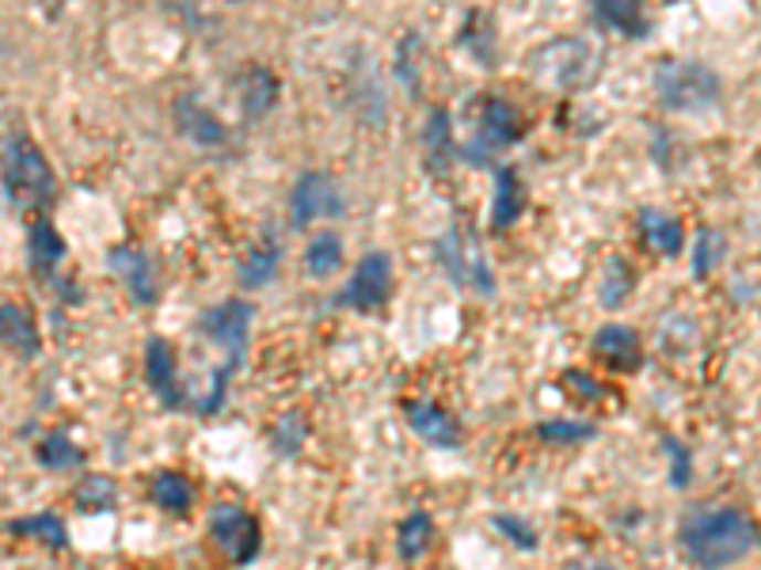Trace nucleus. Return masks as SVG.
I'll return each mask as SVG.
<instances>
[{
    "mask_svg": "<svg viewBox=\"0 0 761 570\" xmlns=\"http://www.w3.org/2000/svg\"><path fill=\"white\" fill-rule=\"evenodd\" d=\"M640 236H644V244L652 247V252L674 258L681 255V247H686V229H681L678 218H670V213L663 210H640Z\"/></svg>",
    "mask_w": 761,
    "mask_h": 570,
    "instance_id": "f3484780",
    "label": "nucleus"
},
{
    "mask_svg": "<svg viewBox=\"0 0 761 570\" xmlns=\"http://www.w3.org/2000/svg\"><path fill=\"white\" fill-rule=\"evenodd\" d=\"M404 414H408V422H412L415 434L434 448H457L461 437H465L461 434V422L431 400H408Z\"/></svg>",
    "mask_w": 761,
    "mask_h": 570,
    "instance_id": "4468645a",
    "label": "nucleus"
},
{
    "mask_svg": "<svg viewBox=\"0 0 761 570\" xmlns=\"http://www.w3.org/2000/svg\"><path fill=\"white\" fill-rule=\"evenodd\" d=\"M655 95L666 110H678V115H697L720 103L723 81L712 73L708 65L689 62V57H663L652 73Z\"/></svg>",
    "mask_w": 761,
    "mask_h": 570,
    "instance_id": "7ed1b4c3",
    "label": "nucleus"
},
{
    "mask_svg": "<svg viewBox=\"0 0 761 570\" xmlns=\"http://www.w3.org/2000/svg\"><path fill=\"white\" fill-rule=\"evenodd\" d=\"M107 266L118 274V282L126 285V293H130L138 305H157L160 300V278H157V266H152V258L141 252V247H130V244H118L107 252Z\"/></svg>",
    "mask_w": 761,
    "mask_h": 570,
    "instance_id": "9b49d317",
    "label": "nucleus"
},
{
    "mask_svg": "<svg viewBox=\"0 0 761 570\" xmlns=\"http://www.w3.org/2000/svg\"><path fill=\"white\" fill-rule=\"evenodd\" d=\"M521 134H526V115L518 110V103L492 95V99H484L480 118H476V137L465 149H457V157L465 163H476V168H487L495 152L518 145Z\"/></svg>",
    "mask_w": 761,
    "mask_h": 570,
    "instance_id": "39448f33",
    "label": "nucleus"
},
{
    "mask_svg": "<svg viewBox=\"0 0 761 570\" xmlns=\"http://www.w3.org/2000/svg\"><path fill=\"white\" fill-rule=\"evenodd\" d=\"M434 540V521L426 509H412V514L400 521V532H397V551L400 559H408V563H415L419 556H423L426 548H431Z\"/></svg>",
    "mask_w": 761,
    "mask_h": 570,
    "instance_id": "bb28decb",
    "label": "nucleus"
},
{
    "mask_svg": "<svg viewBox=\"0 0 761 570\" xmlns=\"http://www.w3.org/2000/svg\"><path fill=\"white\" fill-rule=\"evenodd\" d=\"M278 258H282L278 244L252 247V252L244 255V263H241V285H244V289H260V285H267L271 278H275Z\"/></svg>",
    "mask_w": 761,
    "mask_h": 570,
    "instance_id": "7c9ffc66",
    "label": "nucleus"
},
{
    "mask_svg": "<svg viewBox=\"0 0 761 570\" xmlns=\"http://www.w3.org/2000/svg\"><path fill=\"white\" fill-rule=\"evenodd\" d=\"M560 384L568 388L579 403H598V400H605V395H610V392H605V384H598L586 369H568V373L560 377Z\"/></svg>",
    "mask_w": 761,
    "mask_h": 570,
    "instance_id": "c9c22d12",
    "label": "nucleus"
},
{
    "mask_svg": "<svg viewBox=\"0 0 761 570\" xmlns=\"http://www.w3.org/2000/svg\"><path fill=\"white\" fill-rule=\"evenodd\" d=\"M278 99V81L271 68L263 65H247L244 68V81H241V103H244V115L247 118H263Z\"/></svg>",
    "mask_w": 761,
    "mask_h": 570,
    "instance_id": "412c9836",
    "label": "nucleus"
},
{
    "mask_svg": "<svg viewBox=\"0 0 761 570\" xmlns=\"http://www.w3.org/2000/svg\"><path fill=\"white\" fill-rule=\"evenodd\" d=\"M590 570H617V567H605V563H598V567H590Z\"/></svg>",
    "mask_w": 761,
    "mask_h": 570,
    "instance_id": "e433bc0d",
    "label": "nucleus"
},
{
    "mask_svg": "<svg viewBox=\"0 0 761 570\" xmlns=\"http://www.w3.org/2000/svg\"><path fill=\"white\" fill-rule=\"evenodd\" d=\"M594 20L628 34V39H647V28H652L644 4H632V0H602V4H594Z\"/></svg>",
    "mask_w": 761,
    "mask_h": 570,
    "instance_id": "393cba45",
    "label": "nucleus"
},
{
    "mask_svg": "<svg viewBox=\"0 0 761 570\" xmlns=\"http://www.w3.org/2000/svg\"><path fill=\"white\" fill-rule=\"evenodd\" d=\"M533 434L545 445H586L598 437L594 422H571V419H552V422H537Z\"/></svg>",
    "mask_w": 761,
    "mask_h": 570,
    "instance_id": "c756f323",
    "label": "nucleus"
},
{
    "mask_svg": "<svg viewBox=\"0 0 761 570\" xmlns=\"http://www.w3.org/2000/svg\"><path fill=\"white\" fill-rule=\"evenodd\" d=\"M347 198L343 187L328 171H305L289 190V229H309L320 218H343Z\"/></svg>",
    "mask_w": 761,
    "mask_h": 570,
    "instance_id": "1a4fd4ad",
    "label": "nucleus"
},
{
    "mask_svg": "<svg viewBox=\"0 0 761 570\" xmlns=\"http://www.w3.org/2000/svg\"><path fill=\"white\" fill-rule=\"evenodd\" d=\"M73 506L81 514H107V509L118 506V487L110 475H84L81 487L73 495Z\"/></svg>",
    "mask_w": 761,
    "mask_h": 570,
    "instance_id": "cd10ccee",
    "label": "nucleus"
},
{
    "mask_svg": "<svg viewBox=\"0 0 761 570\" xmlns=\"http://www.w3.org/2000/svg\"><path fill=\"white\" fill-rule=\"evenodd\" d=\"M207 529L213 543L233 559L236 567H247L260 559L263 551V529H260V517L252 509L236 506V503H218L210 506L207 514Z\"/></svg>",
    "mask_w": 761,
    "mask_h": 570,
    "instance_id": "6e6552de",
    "label": "nucleus"
},
{
    "mask_svg": "<svg viewBox=\"0 0 761 570\" xmlns=\"http://www.w3.org/2000/svg\"><path fill=\"white\" fill-rule=\"evenodd\" d=\"M438 263H442V271L450 274L453 285H468V289L484 293V297L495 293V278H492V266H487L480 240H476V232L465 229V224H453L446 236L438 240Z\"/></svg>",
    "mask_w": 761,
    "mask_h": 570,
    "instance_id": "0eeeda50",
    "label": "nucleus"
},
{
    "mask_svg": "<svg viewBox=\"0 0 761 570\" xmlns=\"http://www.w3.org/2000/svg\"><path fill=\"white\" fill-rule=\"evenodd\" d=\"M492 521H495V529L515 543L518 551H537V543H541V537L533 532V525L521 521V517H515V514H495Z\"/></svg>",
    "mask_w": 761,
    "mask_h": 570,
    "instance_id": "72a5a7b5",
    "label": "nucleus"
},
{
    "mask_svg": "<svg viewBox=\"0 0 761 570\" xmlns=\"http://www.w3.org/2000/svg\"><path fill=\"white\" fill-rule=\"evenodd\" d=\"M723 263V232L700 229L693 240V278H708Z\"/></svg>",
    "mask_w": 761,
    "mask_h": 570,
    "instance_id": "2f4dec72",
    "label": "nucleus"
},
{
    "mask_svg": "<svg viewBox=\"0 0 761 570\" xmlns=\"http://www.w3.org/2000/svg\"><path fill=\"white\" fill-rule=\"evenodd\" d=\"M84 461V453H81V445L73 442L65 430H54V434H46L39 442V464L42 468H50V472H70L76 468V464Z\"/></svg>",
    "mask_w": 761,
    "mask_h": 570,
    "instance_id": "c85d7f7f",
    "label": "nucleus"
},
{
    "mask_svg": "<svg viewBox=\"0 0 761 570\" xmlns=\"http://www.w3.org/2000/svg\"><path fill=\"white\" fill-rule=\"evenodd\" d=\"M389 293H392V258L384 252H370L358 258L355 274H350L343 293L336 297V305L355 308V313H362V316H373L384 308Z\"/></svg>",
    "mask_w": 761,
    "mask_h": 570,
    "instance_id": "9d476101",
    "label": "nucleus"
},
{
    "mask_svg": "<svg viewBox=\"0 0 761 570\" xmlns=\"http://www.w3.org/2000/svg\"><path fill=\"white\" fill-rule=\"evenodd\" d=\"M658 445H663V453L670 456V487H674V490H686V487H689V475H693L689 448L681 445L678 437H670V434H666Z\"/></svg>",
    "mask_w": 761,
    "mask_h": 570,
    "instance_id": "f704fd0d",
    "label": "nucleus"
},
{
    "mask_svg": "<svg viewBox=\"0 0 761 570\" xmlns=\"http://www.w3.org/2000/svg\"><path fill=\"white\" fill-rule=\"evenodd\" d=\"M0 342L8 350L23 353V358H35L39 353V327L35 319L28 316V308L20 305H0Z\"/></svg>",
    "mask_w": 761,
    "mask_h": 570,
    "instance_id": "6ab92c4d",
    "label": "nucleus"
},
{
    "mask_svg": "<svg viewBox=\"0 0 761 570\" xmlns=\"http://www.w3.org/2000/svg\"><path fill=\"white\" fill-rule=\"evenodd\" d=\"M632 289H636V266L624 255L605 258L602 278H598V300H602L605 308H621Z\"/></svg>",
    "mask_w": 761,
    "mask_h": 570,
    "instance_id": "b1692460",
    "label": "nucleus"
},
{
    "mask_svg": "<svg viewBox=\"0 0 761 570\" xmlns=\"http://www.w3.org/2000/svg\"><path fill=\"white\" fill-rule=\"evenodd\" d=\"M423 149H426V163H431L434 171H446L453 163V157H457V141H453L450 115L442 107H431V115H426Z\"/></svg>",
    "mask_w": 761,
    "mask_h": 570,
    "instance_id": "aec40b11",
    "label": "nucleus"
},
{
    "mask_svg": "<svg viewBox=\"0 0 761 570\" xmlns=\"http://www.w3.org/2000/svg\"><path fill=\"white\" fill-rule=\"evenodd\" d=\"M594 358L602 361L610 373H640L644 366V347H640V335L624 324H602L594 331V342H590Z\"/></svg>",
    "mask_w": 761,
    "mask_h": 570,
    "instance_id": "f8f14e48",
    "label": "nucleus"
},
{
    "mask_svg": "<svg viewBox=\"0 0 761 570\" xmlns=\"http://www.w3.org/2000/svg\"><path fill=\"white\" fill-rule=\"evenodd\" d=\"M339 266H343V240H339V232H320L305 247V274L320 282V278H331Z\"/></svg>",
    "mask_w": 761,
    "mask_h": 570,
    "instance_id": "a878e982",
    "label": "nucleus"
},
{
    "mask_svg": "<svg viewBox=\"0 0 761 570\" xmlns=\"http://www.w3.org/2000/svg\"><path fill=\"white\" fill-rule=\"evenodd\" d=\"M305 419L302 414H282V419L275 422V430H271V445H275L278 456H297L305 445Z\"/></svg>",
    "mask_w": 761,
    "mask_h": 570,
    "instance_id": "473e14b6",
    "label": "nucleus"
},
{
    "mask_svg": "<svg viewBox=\"0 0 761 570\" xmlns=\"http://www.w3.org/2000/svg\"><path fill=\"white\" fill-rule=\"evenodd\" d=\"M194 479H187L183 472H160L157 479L149 483V498L157 503V509L165 514H187L194 506Z\"/></svg>",
    "mask_w": 761,
    "mask_h": 570,
    "instance_id": "4be33fe9",
    "label": "nucleus"
},
{
    "mask_svg": "<svg viewBox=\"0 0 761 570\" xmlns=\"http://www.w3.org/2000/svg\"><path fill=\"white\" fill-rule=\"evenodd\" d=\"M758 548V525L731 503H697L678 517V551L697 570H727Z\"/></svg>",
    "mask_w": 761,
    "mask_h": 570,
    "instance_id": "f257e3e1",
    "label": "nucleus"
},
{
    "mask_svg": "<svg viewBox=\"0 0 761 570\" xmlns=\"http://www.w3.org/2000/svg\"><path fill=\"white\" fill-rule=\"evenodd\" d=\"M145 380L157 392V400L168 411H183V384H179V369H176V350L168 347V339H149L145 342Z\"/></svg>",
    "mask_w": 761,
    "mask_h": 570,
    "instance_id": "ddd939ff",
    "label": "nucleus"
},
{
    "mask_svg": "<svg viewBox=\"0 0 761 570\" xmlns=\"http://www.w3.org/2000/svg\"><path fill=\"white\" fill-rule=\"evenodd\" d=\"M526 213V183H521L518 168L499 163L495 168V198H492V229H515L518 218Z\"/></svg>",
    "mask_w": 761,
    "mask_h": 570,
    "instance_id": "2eb2a0df",
    "label": "nucleus"
},
{
    "mask_svg": "<svg viewBox=\"0 0 761 570\" xmlns=\"http://www.w3.org/2000/svg\"><path fill=\"white\" fill-rule=\"evenodd\" d=\"M0 179L20 210H46L57 198V176L28 134H12L0 149Z\"/></svg>",
    "mask_w": 761,
    "mask_h": 570,
    "instance_id": "f03ea898",
    "label": "nucleus"
},
{
    "mask_svg": "<svg viewBox=\"0 0 761 570\" xmlns=\"http://www.w3.org/2000/svg\"><path fill=\"white\" fill-rule=\"evenodd\" d=\"M602 68V50L586 39H552L529 54V73L556 92H579L594 84Z\"/></svg>",
    "mask_w": 761,
    "mask_h": 570,
    "instance_id": "20e7f679",
    "label": "nucleus"
},
{
    "mask_svg": "<svg viewBox=\"0 0 761 570\" xmlns=\"http://www.w3.org/2000/svg\"><path fill=\"white\" fill-rule=\"evenodd\" d=\"M28 255H31V266H35V274H42V282H54V271L62 266V258H65V240L57 236V229L46 218L31 221Z\"/></svg>",
    "mask_w": 761,
    "mask_h": 570,
    "instance_id": "a211bd4d",
    "label": "nucleus"
},
{
    "mask_svg": "<svg viewBox=\"0 0 761 570\" xmlns=\"http://www.w3.org/2000/svg\"><path fill=\"white\" fill-rule=\"evenodd\" d=\"M176 126L183 129V137H191L194 145H202V149H213V145L225 141V126H221V118L213 115L210 107H202L194 95H183V99L176 103Z\"/></svg>",
    "mask_w": 761,
    "mask_h": 570,
    "instance_id": "dca6fc26",
    "label": "nucleus"
},
{
    "mask_svg": "<svg viewBox=\"0 0 761 570\" xmlns=\"http://www.w3.org/2000/svg\"><path fill=\"white\" fill-rule=\"evenodd\" d=\"M252 324H255V308L247 305V300H221V305L207 308V313L194 319V331H199L210 347H218L221 353H225L221 366H225L229 373H236L247 358Z\"/></svg>",
    "mask_w": 761,
    "mask_h": 570,
    "instance_id": "423d86ee",
    "label": "nucleus"
},
{
    "mask_svg": "<svg viewBox=\"0 0 761 570\" xmlns=\"http://www.w3.org/2000/svg\"><path fill=\"white\" fill-rule=\"evenodd\" d=\"M8 532H12V537H23V540L46 543L50 551H65V548H70V532H65V521L57 514L15 517V521H8Z\"/></svg>",
    "mask_w": 761,
    "mask_h": 570,
    "instance_id": "5701e85b",
    "label": "nucleus"
}]
</instances>
